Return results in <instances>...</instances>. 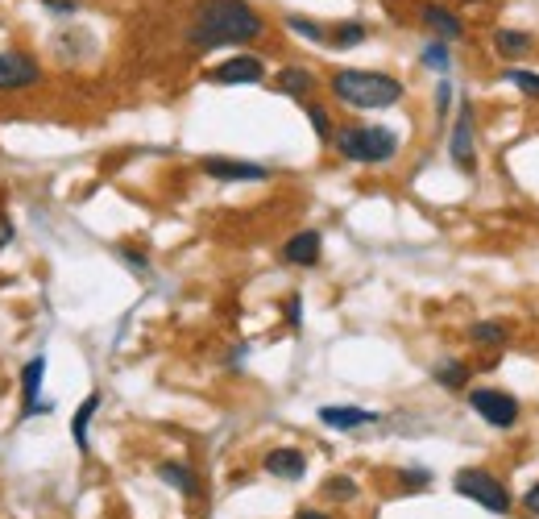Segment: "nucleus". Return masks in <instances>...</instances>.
I'll list each match as a JSON object with an SVG mask.
<instances>
[{
  "label": "nucleus",
  "mask_w": 539,
  "mask_h": 519,
  "mask_svg": "<svg viewBox=\"0 0 539 519\" xmlns=\"http://www.w3.org/2000/svg\"><path fill=\"white\" fill-rule=\"evenodd\" d=\"M46 9L59 13V17H71V13L79 9V0H46Z\"/></svg>",
  "instance_id": "c756f323"
},
{
  "label": "nucleus",
  "mask_w": 539,
  "mask_h": 519,
  "mask_svg": "<svg viewBox=\"0 0 539 519\" xmlns=\"http://www.w3.org/2000/svg\"><path fill=\"white\" fill-rule=\"evenodd\" d=\"M328 42H332V46H340V50H349V46L365 42V25H361V21H340L336 30L328 34Z\"/></svg>",
  "instance_id": "b1692460"
},
{
  "label": "nucleus",
  "mask_w": 539,
  "mask_h": 519,
  "mask_svg": "<svg viewBox=\"0 0 539 519\" xmlns=\"http://www.w3.org/2000/svg\"><path fill=\"white\" fill-rule=\"evenodd\" d=\"M419 21L423 25H428V30L440 38V42H452V38H465V21L457 17V13H448L444 5H432V0H428V5H423L419 9Z\"/></svg>",
  "instance_id": "dca6fc26"
},
{
  "label": "nucleus",
  "mask_w": 539,
  "mask_h": 519,
  "mask_svg": "<svg viewBox=\"0 0 539 519\" xmlns=\"http://www.w3.org/2000/svg\"><path fill=\"white\" fill-rule=\"evenodd\" d=\"M262 470L278 482H303L307 478V453L295 449V445H278L262 457Z\"/></svg>",
  "instance_id": "9b49d317"
},
{
  "label": "nucleus",
  "mask_w": 539,
  "mask_h": 519,
  "mask_svg": "<svg viewBox=\"0 0 539 519\" xmlns=\"http://www.w3.org/2000/svg\"><path fill=\"white\" fill-rule=\"evenodd\" d=\"M154 474H158L162 486H170V490H175V495H183V499H200V495H204V482H200V474L187 466V461H175V457L158 461Z\"/></svg>",
  "instance_id": "4468645a"
},
{
  "label": "nucleus",
  "mask_w": 539,
  "mask_h": 519,
  "mask_svg": "<svg viewBox=\"0 0 539 519\" xmlns=\"http://www.w3.org/2000/svg\"><path fill=\"white\" fill-rule=\"evenodd\" d=\"M200 171L216 183H266L270 179V167H262V162H241V158H224V154H208L200 162Z\"/></svg>",
  "instance_id": "6e6552de"
},
{
  "label": "nucleus",
  "mask_w": 539,
  "mask_h": 519,
  "mask_svg": "<svg viewBox=\"0 0 539 519\" xmlns=\"http://www.w3.org/2000/svg\"><path fill=\"white\" fill-rule=\"evenodd\" d=\"M469 407L498 432H510L523 420V403L510 391H498V387H469Z\"/></svg>",
  "instance_id": "39448f33"
},
{
  "label": "nucleus",
  "mask_w": 539,
  "mask_h": 519,
  "mask_svg": "<svg viewBox=\"0 0 539 519\" xmlns=\"http://www.w3.org/2000/svg\"><path fill=\"white\" fill-rule=\"evenodd\" d=\"M316 420H320L324 428H332V432H357V428H370V424H378L382 416H378V412H370V407L332 403V407H320Z\"/></svg>",
  "instance_id": "f8f14e48"
},
{
  "label": "nucleus",
  "mask_w": 539,
  "mask_h": 519,
  "mask_svg": "<svg viewBox=\"0 0 539 519\" xmlns=\"http://www.w3.org/2000/svg\"><path fill=\"white\" fill-rule=\"evenodd\" d=\"M42 378H46V353H38V358H30L21 366V420L54 412V403L42 399Z\"/></svg>",
  "instance_id": "1a4fd4ad"
},
{
  "label": "nucleus",
  "mask_w": 539,
  "mask_h": 519,
  "mask_svg": "<svg viewBox=\"0 0 539 519\" xmlns=\"http://www.w3.org/2000/svg\"><path fill=\"white\" fill-rule=\"evenodd\" d=\"M432 378H436V387H444V391H469V378H473V370L465 366V362H457V358H440L436 366H432Z\"/></svg>",
  "instance_id": "6ab92c4d"
},
{
  "label": "nucleus",
  "mask_w": 539,
  "mask_h": 519,
  "mask_svg": "<svg viewBox=\"0 0 539 519\" xmlns=\"http://www.w3.org/2000/svg\"><path fill=\"white\" fill-rule=\"evenodd\" d=\"M399 486L407 490V495H411V490H428L432 486V470H399Z\"/></svg>",
  "instance_id": "bb28decb"
},
{
  "label": "nucleus",
  "mask_w": 539,
  "mask_h": 519,
  "mask_svg": "<svg viewBox=\"0 0 539 519\" xmlns=\"http://www.w3.org/2000/svg\"><path fill=\"white\" fill-rule=\"evenodd\" d=\"M452 490H457L461 499L486 507L490 515H510V511H515V495H510V486L498 474H490L486 466L457 470V474H452Z\"/></svg>",
  "instance_id": "20e7f679"
},
{
  "label": "nucleus",
  "mask_w": 539,
  "mask_h": 519,
  "mask_svg": "<svg viewBox=\"0 0 539 519\" xmlns=\"http://www.w3.org/2000/svg\"><path fill=\"white\" fill-rule=\"evenodd\" d=\"M506 84H510V88H519L527 100H539V75H535V71L510 67V71H506Z\"/></svg>",
  "instance_id": "393cba45"
},
{
  "label": "nucleus",
  "mask_w": 539,
  "mask_h": 519,
  "mask_svg": "<svg viewBox=\"0 0 539 519\" xmlns=\"http://www.w3.org/2000/svg\"><path fill=\"white\" fill-rule=\"evenodd\" d=\"M320 490H324V499H328V503H357V499H361V486H357L353 474H332Z\"/></svg>",
  "instance_id": "412c9836"
},
{
  "label": "nucleus",
  "mask_w": 539,
  "mask_h": 519,
  "mask_svg": "<svg viewBox=\"0 0 539 519\" xmlns=\"http://www.w3.org/2000/svg\"><path fill=\"white\" fill-rule=\"evenodd\" d=\"M523 511L539 519V482H535V486H527V495H523Z\"/></svg>",
  "instance_id": "7c9ffc66"
},
{
  "label": "nucleus",
  "mask_w": 539,
  "mask_h": 519,
  "mask_svg": "<svg viewBox=\"0 0 539 519\" xmlns=\"http://www.w3.org/2000/svg\"><path fill=\"white\" fill-rule=\"evenodd\" d=\"M287 324H291L295 333L303 329V299H299V295H291V299H287Z\"/></svg>",
  "instance_id": "cd10ccee"
},
{
  "label": "nucleus",
  "mask_w": 539,
  "mask_h": 519,
  "mask_svg": "<svg viewBox=\"0 0 539 519\" xmlns=\"http://www.w3.org/2000/svg\"><path fill=\"white\" fill-rule=\"evenodd\" d=\"M13 241V221H9V216L5 212H0V250H5V245Z\"/></svg>",
  "instance_id": "473e14b6"
},
{
  "label": "nucleus",
  "mask_w": 539,
  "mask_h": 519,
  "mask_svg": "<svg viewBox=\"0 0 539 519\" xmlns=\"http://www.w3.org/2000/svg\"><path fill=\"white\" fill-rule=\"evenodd\" d=\"M448 104H452V84H448V79H440V84H436V113L440 117H448Z\"/></svg>",
  "instance_id": "c85d7f7f"
},
{
  "label": "nucleus",
  "mask_w": 539,
  "mask_h": 519,
  "mask_svg": "<svg viewBox=\"0 0 539 519\" xmlns=\"http://www.w3.org/2000/svg\"><path fill=\"white\" fill-rule=\"evenodd\" d=\"M42 84V67L25 50H0V92H25Z\"/></svg>",
  "instance_id": "0eeeda50"
},
{
  "label": "nucleus",
  "mask_w": 539,
  "mask_h": 519,
  "mask_svg": "<svg viewBox=\"0 0 539 519\" xmlns=\"http://www.w3.org/2000/svg\"><path fill=\"white\" fill-rule=\"evenodd\" d=\"M336 154L345 162H357V167H382L399 154V133L386 129V125H345L336 129L332 138Z\"/></svg>",
  "instance_id": "7ed1b4c3"
},
{
  "label": "nucleus",
  "mask_w": 539,
  "mask_h": 519,
  "mask_svg": "<svg viewBox=\"0 0 539 519\" xmlns=\"http://www.w3.org/2000/svg\"><path fill=\"white\" fill-rule=\"evenodd\" d=\"M531 46H535V42H531V34H523V30H494V50L502 54L506 63H519Z\"/></svg>",
  "instance_id": "aec40b11"
},
{
  "label": "nucleus",
  "mask_w": 539,
  "mask_h": 519,
  "mask_svg": "<svg viewBox=\"0 0 539 519\" xmlns=\"http://www.w3.org/2000/svg\"><path fill=\"white\" fill-rule=\"evenodd\" d=\"M100 403H104V395L92 391L88 399L75 407V416H71V441L79 445V453H88V449H92V445H88V428H92V420H96V412H100Z\"/></svg>",
  "instance_id": "f3484780"
},
{
  "label": "nucleus",
  "mask_w": 539,
  "mask_h": 519,
  "mask_svg": "<svg viewBox=\"0 0 539 519\" xmlns=\"http://www.w3.org/2000/svg\"><path fill=\"white\" fill-rule=\"evenodd\" d=\"M328 92H332L340 104L361 108V113L394 108V104L407 96L403 79H394V75H386V71H357V67H340V71H332Z\"/></svg>",
  "instance_id": "f03ea898"
},
{
  "label": "nucleus",
  "mask_w": 539,
  "mask_h": 519,
  "mask_svg": "<svg viewBox=\"0 0 539 519\" xmlns=\"http://www.w3.org/2000/svg\"><path fill=\"white\" fill-rule=\"evenodd\" d=\"M295 519H336L332 511H324V507H299L295 511Z\"/></svg>",
  "instance_id": "2f4dec72"
},
{
  "label": "nucleus",
  "mask_w": 539,
  "mask_h": 519,
  "mask_svg": "<svg viewBox=\"0 0 539 519\" xmlns=\"http://www.w3.org/2000/svg\"><path fill=\"white\" fill-rule=\"evenodd\" d=\"M423 67H432V71H440V75H444V71L452 67L448 42H440V38H436V42H428V46H423Z\"/></svg>",
  "instance_id": "a878e982"
},
{
  "label": "nucleus",
  "mask_w": 539,
  "mask_h": 519,
  "mask_svg": "<svg viewBox=\"0 0 539 519\" xmlns=\"http://www.w3.org/2000/svg\"><path fill=\"white\" fill-rule=\"evenodd\" d=\"M465 337L473 345H481V349H502L510 341V324L506 320H473L465 329Z\"/></svg>",
  "instance_id": "a211bd4d"
},
{
  "label": "nucleus",
  "mask_w": 539,
  "mask_h": 519,
  "mask_svg": "<svg viewBox=\"0 0 539 519\" xmlns=\"http://www.w3.org/2000/svg\"><path fill=\"white\" fill-rule=\"evenodd\" d=\"M266 34L262 13L249 0H200L187 25V42L195 50H220V46H249Z\"/></svg>",
  "instance_id": "f257e3e1"
},
{
  "label": "nucleus",
  "mask_w": 539,
  "mask_h": 519,
  "mask_svg": "<svg viewBox=\"0 0 539 519\" xmlns=\"http://www.w3.org/2000/svg\"><path fill=\"white\" fill-rule=\"evenodd\" d=\"M303 108H307V121H311V129H316V138H320V142H332V138H336V125H332L328 108L316 104V100H307Z\"/></svg>",
  "instance_id": "4be33fe9"
},
{
  "label": "nucleus",
  "mask_w": 539,
  "mask_h": 519,
  "mask_svg": "<svg viewBox=\"0 0 539 519\" xmlns=\"http://www.w3.org/2000/svg\"><path fill=\"white\" fill-rule=\"evenodd\" d=\"M448 158H452V167H457L461 175H477V129H473V104H469V96H461L457 121H452Z\"/></svg>",
  "instance_id": "423d86ee"
},
{
  "label": "nucleus",
  "mask_w": 539,
  "mask_h": 519,
  "mask_svg": "<svg viewBox=\"0 0 539 519\" xmlns=\"http://www.w3.org/2000/svg\"><path fill=\"white\" fill-rule=\"evenodd\" d=\"M204 79H208V84H224V88H233V84H262L266 63L258 59V54H233V59H224L220 67H212Z\"/></svg>",
  "instance_id": "9d476101"
},
{
  "label": "nucleus",
  "mask_w": 539,
  "mask_h": 519,
  "mask_svg": "<svg viewBox=\"0 0 539 519\" xmlns=\"http://www.w3.org/2000/svg\"><path fill=\"white\" fill-rule=\"evenodd\" d=\"M282 262L287 266H299V270H307V266H316L320 262V254H324V237L316 233V229H299L295 237H287L282 241Z\"/></svg>",
  "instance_id": "ddd939ff"
},
{
  "label": "nucleus",
  "mask_w": 539,
  "mask_h": 519,
  "mask_svg": "<svg viewBox=\"0 0 539 519\" xmlns=\"http://www.w3.org/2000/svg\"><path fill=\"white\" fill-rule=\"evenodd\" d=\"M121 258H125V262H129L133 270H150V262H146V258H141L137 250H121Z\"/></svg>",
  "instance_id": "72a5a7b5"
},
{
  "label": "nucleus",
  "mask_w": 539,
  "mask_h": 519,
  "mask_svg": "<svg viewBox=\"0 0 539 519\" xmlns=\"http://www.w3.org/2000/svg\"><path fill=\"white\" fill-rule=\"evenodd\" d=\"M287 30L307 38V42H328V30L320 21H311V17H299V13H287Z\"/></svg>",
  "instance_id": "5701e85b"
},
{
  "label": "nucleus",
  "mask_w": 539,
  "mask_h": 519,
  "mask_svg": "<svg viewBox=\"0 0 539 519\" xmlns=\"http://www.w3.org/2000/svg\"><path fill=\"white\" fill-rule=\"evenodd\" d=\"M320 88V79L311 75L307 67H282L278 75H274V92H282V96H291V100H311V92Z\"/></svg>",
  "instance_id": "2eb2a0df"
}]
</instances>
